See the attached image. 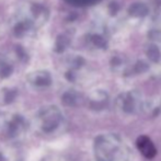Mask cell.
<instances>
[{
    "label": "cell",
    "mask_w": 161,
    "mask_h": 161,
    "mask_svg": "<svg viewBox=\"0 0 161 161\" xmlns=\"http://www.w3.org/2000/svg\"><path fill=\"white\" fill-rule=\"evenodd\" d=\"M136 146L138 147V149L140 150V153L145 156L146 158H153L156 156V147L153 146V142L149 139L147 136H140L136 142Z\"/></svg>",
    "instance_id": "obj_1"
}]
</instances>
